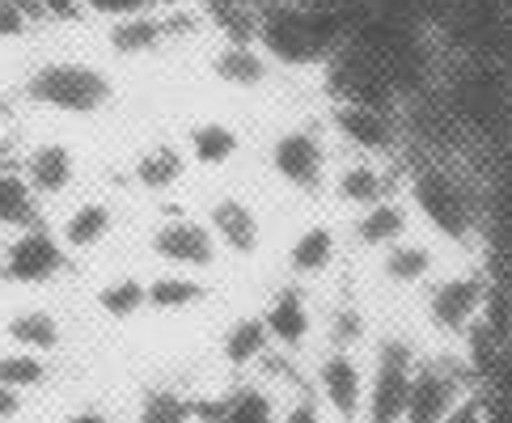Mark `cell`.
<instances>
[{
    "mask_svg": "<svg viewBox=\"0 0 512 423\" xmlns=\"http://www.w3.org/2000/svg\"><path fill=\"white\" fill-rule=\"evenodd\" d=\"M352 34V5H318V0H271L259 5V43L267 60L288 68L331 64Z\"/></svg>",
    "mask_w": 512,
    "mask_h": 423,
    "instance_id": "1",
    "label": "cell"
},
{
    "mask_svg": "<svg viewBox=\"0 0 512 423\" xmlns=\"http://www.w3.org/2000/svg\"><path fill=\"white\" fill-rule=\"evenodd\" d=\"M411 204L415 212L428 220V225L449 237V242H470L483 225V204H479V191L474 182L462 178L445 161H428L411 174Z\"/></svg>",
    "mask_w": 512,
    "mask_h": 423,
    "instance_id": "2",
    "label": "cell"
},
{
    "mask_svg": "<svg viewBox=\"0 0 512 423\" xmlns=\"http://www.w3.org/2000/svg\"><path fill=\"white\" fill-rule=\"evenodd\" d=\"M26 98L60 115H98L111 106L115 85L102 68L81 60H51L26 77Z\"/></svg>",
    "mask_w": 512,
    "mask_h": 423,
    "instance_id": "3",
    "label": "cell"
},
{
    "mask_svg": "<svg viewBox=\"0 0 512 423\" xmlns=\"http://www.w3.org/2000/svg\"><path fill=\"white\" fill-rule=\"evenodd\" d=\"M415 347L402 335H386L373 352L369 385H364V415L360 423H402L407 415V394L415 377Z\"/></svg>",
    "mask_w": 512,
    "mask_h": 423,
    "instance_id": "4",
    "label": "cell"
},
{
    "mask_svg": "<svg viewBox=\"0 0 512 423\" xmlns=\"http://www.w3.org/2000/svg\"><path fill=\"white\" fill-rule=\"evenodd\" d=\"M474 390L466 360H419L402 423H441Z\"/></svg>",
    "mask_w": 512,
    "mask_h": 423,
    "instance_id": "5",
    "label": "cell"
},
{
    "mask_svg": "<svg viewBox=\"0 0 512 423\" xmlns=\"http://www.w3.org/2000/svg\"><path fill=\"white\" fill-rule=\"evenodd\" d=\"M491 284L483 275H449L428 292V322L436 335L445 339H466L470 326L487 314Z\"/></svg>",
    "mask_w": 512,
    "mask_h": 423,
    "instance_id": "6",
    "label": "cell"
},
{
    "mask_svg": "<svg viewBox=\"0 0 512 423\" xmlns=\"http://www.w3.org/2000/svg\"><path fill=\"white\" fill-rule=\"evenodd\" d=\"M314 385H318V402H322L326 415H335L339 423H360L369 369L356 360V352H347V347H331V352L318 360Z\"/></svg>",
    "mask_w": 512,
    "mask_h": 423,
    "instance_id": "7",
    "label": "cell"
},
{
    "mask_svg": "<svg viewBox=\"0 0 512 423\" xmlns=\"http://www.w3.org/2000/svg\"><path fill=\"white\" fill-rule=\"evenodd\" d=\"M68 267V250L51 229L30 225L17 229V237L5 246V259H0V275L13 284H47Z\"/></svg>",
    "mask_w": 512,
    "mask_h": 423,
    "instance_id": "8",
    "label": "cell"
},
{
    "mask_svg": "<svg viewBox=\"0 0 512 423\" xmlns=\"http://www.w3.org/2000/svg\"><path fill=\"white\" fill-rule=\"evenodd\" d=\"M271 170H276L292 191L314 195L326 182V170H331V153H326V140L318 136V127L305 123L297 132H284L271 144Z\"/></svg>",
    "mask_w": 512,
    "mask_h": 423,
    "instance_id": "9",
    "label": "cell"
},
{
    "mask_svg": "<svg viewBox=\"0 0 512 423\" xmlns=\"http://www.w3.org/2000/svg\"><path fill=\"white\" fill-rule=\"evenodd\" d=\"M149 250H153L166 267H174V271H195V275L212 271L216 259H221V246H216L212 229L199 225V220H191V216H170V220H161V225L153 229Z\"/></svg>",
    "mask_w": 512,
    "mask_h": 423,
    "instance_id": "10",
    "label": "cell"
},
{
    "mask_svg": "<svg viewBox=\"0 0 512 423\" xmlns=\"http://www.w3.org/2000/svg\"><path fill=\"white\" fill-rule=\"evenodd\" d=\"M335 132L364 157H390L402 140L394 110H377V106H360V102L335 106Z\"/></svg>",
    "mask_w": 512,
    "mask_h": 423,
    "instance_id": "11",
    "label": "cell"
},
{
    "mask_svg": "<svg viewBox=\"0 0 512 423\" xmlns=\"http://www.w3.org/2000/svg\"><path fill=\"white\" fill-rule=\"evenodd\" d=\"M263 322H267V335H271V347L280 352H305L309 339H314V309H309V297L305 288L297 284H284L271 292V301L263 309Z\"/></svg>",
    "mask_w": 512,
    "mask_h": 423,
    "instance_id": "12",
    "label": "cell"
},
{
    "mask_svg": "<svg viewBox=\"0 0 512 423\" xmlns=\"http://www.w3.org/2000/svg\"><path fill=\"white\" fill-rule=\"evenodd\" d=\"M280 419V398L271 385L246 381L233 385L229 394L204 402L199 398V423H276Z\"/></svg>",
    "mask_w": 512,
    "mask_h": 423,
    "instance_id": "13",
    "label": "cell"
},
{
    "mask_svg": "<svg viewBox=\"0 0 512 423\" xmlns=\"http://www.w3.org/2000/svg\"><path fill=\"white\" fill-rule=\"evenodd\" d=\"M208 229L216 237V246L237 254V259H250V254H259V246H263L259 212H254L246 199H237V195L216 199L212 212H208Z\"/></svg>",
    "mask_w": 512,
    "mask_h": 423,
    "instance_id": "14",
    "label": "cell"
},
{
    "mask_svg": "<svg viewBox=\"0 0 512 423\" xmlns=\"http://www.w3.org/2000/svg\"><path fill=\"white\" fill-rule=\"evenodd\" d=\"M394 191H398V178L386 170V165H377L373 157L347 161L335 174V199L343 208H373L381 199H390Z\"/></svg>",
    "mask_w": 512,
    "mask_h": 423,
    "instance_id": "15",
    "label": "cell"
},
{
    "mask_svg": "<svg viewBox=\"0 0 512 423\" xmlns=\"http://www.w3.org/2000/svg\"><path fill=\"white\" fill-rule=\"evenodd\" d=\"M208 68H212V77L229 89H259L271 77V60L259 43H225L208 60Z\"/></svg>",
    "mask_w": 512,
    "mask_h": 423,
    "instance_id": "16",
    "label": "cell"
},
{
    "mask_svg": "<svg viewBox=\"0 0 512 423\" xmlns=\"http://www.w3.org/2000/svg\"><path fill=\"white\" fill-rule=\"evenodd\" d=\"M72 178H77V157H72L68 144L47 140V144H39V149H30V157H26V182H30V191L39 199L64 195L72 187Z\"/></svg>",
    "mask_w": 512,
    "mask_h": 423,
    "instance_id": "17",
    "label": "cell"
},
{
    "mask_svg": "<svg viewBox=\"0 0 512 423\" xmlns=\"http://www.w3.org/2000/svg\"><path fill=\"white\" fill-rule=\"evenodd\" d=\"M221 356L233 373H250L254 364H263L271 356V335H267V322L263 314H242L225 326L221 335Z\"/></svg>",
    "mask_w": 512,
    "mask_h": 423,
    "instance_id": "18",
    "label": "cell"
},
{
    "mask_svg": "<svg viewBox=\"0 0 512 423\" xmlns=\"http://www.w3.org/2000/svg\"><path fill=\"white\" fill-rule=\"evenodd\" d=\"M166 39H170V22H166V17H157V13H149V9L115 17L111 30H106V43H111V51L115 55H127V60L157 51Z\"/></svg>",
    "mask_w": 512,
    "mask_h": 423,
    "instance_id": "19",
    "label": "cell"
},
{
    "mask_svg": "<svg viewBox=\"0 0 512 423\" xmlns=\"http://www.w3.org/2000/svg\"><path fill=\"white\" fill-rule=\"evenodd\" d=\"M407 233H411V212L402 208L394 195L373 208H360V216H356V242L369 250H390Z\"/></svg>",
    "mask_w": 512,
    "mask_h": 423,
    "instance_id": "20",
    "label": "cell"
},
{
    "mask_svg": "<svg viewBox=\"0 0 512 423\" xmlns=\"http://www.w3.org/2000/svg\"><path fill=\"white\" fill-rule=\"evenodd\" d=\"M335 254H339L335 229L331 225H309V229H301V237L288 250V271L297 275V280H322V275L335 267Z\"/></svg>",
    "mask_w": 512,
    "mask_h": 423,
    "instance_id": "21",
    "label": "cell"
},
{
    "mask_svg": "<svg viewBox=\"0 0 512 423\" xmlns=\"http://www.w3.org/2000/svg\"><path fill=\"white\" fill-rule=\"evenodd\" d=\"M111 229H115L111 204H102V199H89V204H77V208L64 216L60 242H64V250H94V246H102L106 237H111Z\"/></svg>",
    "mask_w": 512,
    "mask_h": 423,
    "instance_id": "22",
    "label": "cell"
},
{
    "mask_svg": "<svg viewBox=\"0 0 512 423\" xmlns=\"http://www.w3.org/2000/svg\"><path fill=\"white\" fill-rule=\"evenodd\" d=\"M453 110L466 123H496L504 115V89L487 77V72H470V77L457 81L453 89Z\"/></svg>",
    "mask_w": 512,
    "mask_h": 423,
    "instance_id": "23",
    "label": "cell"
},
{
    "mask_svg": "<svg viewBox=\"0 0 512 423\" xmlns=\"http://www.w3.org/2000/svg\"><path fill=\"white\" fill-rule=\"evenodd\" d=\"M208 301V284L199 280L195 271H166L157 275V280H149V309H157V314H187V309L204 305Z\"/></svg>",
    "mask_w": 512,
    "mask_h": 423,
    "instance_id": "24",
    "label": "cell"
},
{
    "mask_svg": "<svg viewBox=\"0 0 512 423\" xmlns=\"http://www.w3.org/2000/svg\"><path fill=\"white\" fill-rule=\"evenodd\" d=\"M432 267H436L432 246L411 242V237H402V242H394L390 250H381V275H386L390 284L415 288V284H424V280H428Z\"/></svg>",
    "mask_w": 512,
    "mask_h": 423,
    "instance_id": "25",
    "label": "cell"
},
{
    "mask_svg": "<svg viewBox=\"0 0 512 423\" xmlns=\"http://www.w3.org/2000/svg\"><path fill=\"white\" fill-rule=\"evenodd\" d=\"M5 335L13 347H26V352H56V347L64 343V326L56 314H47V309H26V314H13L5 322Z\"/></svg>",
    "mask_w": 512,
    "mask_h": 423,
    "instance_id": "26",
    "label": "cell"
},
{
    "mask_svg": "<svg viewBox=\"0 0 512 423\" xmlns=\"http://www.w3.org/2000/svg\"><path fill=\"white\" fill-rule=\"evenodd\" d=\"M191 161L204 165V170H221V165H229L237 157V149H242V136L233 132L229 123L221 119H204L191 127Z\"/></svg>",
    "mask_w": 512,
    "mask_h": 423,
    "instance_id": "27",
    "label": "cell"
},
{
    "mask_svg": "<svg viewBox=\"0 0 512 423\" xmlns=\"http://www.w3.org/2000/svg\"><path fill=\"white\" fill-rule=\"evenodd\" d=\"M136 423H199V398L174 390V385H157V390H144V394H140Z\"/></svg>",
    "mask_w": 512,
    "mask_h": 423,
    "instance_id": "28",
    "label": "cell"
},
{
    "mask_svg": "<svg viewBox=\"0 0 512 423\" xmlns=\"http://www.w3.org/2000/svg\"><path fill=\"white\" fill-rule=\"evenodd\" d=\"M182 174H187V157H182V149H174V144H157V149L149 153H140L136 157V170L132 178L140 182L144 191H174Z\"/></svg>",
    "mask_w": 512,
    "mask_h": 423,
    "instance_id": "29",
    "label": "cell"
},
{
    "mask_svg": "<svg viewBox=\"0 0 512 423\" xmlns=\"http://www.w3.org/2000/svg\"><path fill=\"white\" fill-rule=\"evenodd\" d=\"M0 225L5 229L39 225V195L30 191L26 174H0Z\"/></svg>",
    "mask_w": 512,
    "mask_h": 423,
    "instance_id": "30",
    "label": "cell"
},
{
    "mask_svg": "<svg viewBox=\"0 0 512 423\" xmlns=\"http://www.w3.org/2000/svg\"><path fill=\"white\" fill-rule=\"evenodd\" d=\"M98 309L115 322H132L140 309H149V284L136 280V275H123V280H111L98 288Z\"/></svg>",
    "mask_w": 512,
    "mask_h": 423,
    "instance_id": "31",
    "label": "cell"
},
{
    "mask_svg": "<svg viewBox=\"0 0 512 423\" xmlns=\"http://www.w3.org/2000/svg\"><path fill=\"white\" fill-rule=\"evenodd\" d=\"M0 381L26 394V390H34V385L47 381V360L39 352H26V347L5 352V356H0Z\"/></svg>",
    "mask_w": 512,
    "mask_h": 423,
    "instance_id": "32",
    "label": "cell"
},
{
    "mask_svg": "<svg viewBox=\"0 0 512 423\" xmlns=\"http://www.w3.org/2000/svg\"><path fill=\"white\" fill-rule=\"evenodd\" d=\"M364 314L356 305H339L331 314V326H326V339H331V347H347V352H356L360 339H364Z\"/></svg>",
    "mask_w": 512,
    "mask_h": 423,
    "instance_id": "33",
    "label": "cell"
},
{
    "mask_svg": "<svg viewBox=\"0 0 512 423\" xmlns=\"http://www.w3.org/2000/svg\"><path fill=\"white\" fill-rule=\"evenodd\" d=\"M30 34V9L22 0H0V39H26Z\"/></svg>",
    "mask_w": 512,
    "mask_h": 423,
    "instance_id": "34",
    "label": "cell"
},
{
    "mask_svg": "<svg viewBox=\"0 0 512 423\" xmlns=\"http://www.w3.org/2000/svg\"><path fill=\"white\" fill-rule=\"evenodd\" d=\"M276 423H326V411H322V402H318V398L297 394V398H288V407L280 411Z\"/></svg>",
    "mask_w": 512,
    "mask_h": 423,
    "instance_id": "35",
    "label": "cell"
},
{
    "mask_svg": "<svg viewBox=\"0 0 512 423\" xmlns=\"http://www.w3.org/2000/svg\"><path fill=\"white\" fill-rule=\"evenodd\" d=\"M487 415H491V402L483 398V394H466L462 402H457V407L441 419V423H487Z\"/></svg>",
    "mask_w": 512,
    "mask_h": 423,
    "instance_id": "36",
    "label": "cell"
},
{
    "mask_svg": "<svg viewBox=\"0 0 512 423\" xmlns=\"http://www.w3.org/2000/svg\"><path fill=\"white\" fill-rule=\"evenodd\" d=\"M81 5L89 13H98V17H111V22H115V17H127V13H140L144 9L140 0H81Z\"/></svg>",
    "mask_w": 512,
    "mask_h": 423,
    "instance_id": "37",
    "label": "cell"
},
{
    "mask_svg": "<svg viewBox=\"0 0 512 423\" xmlns=\"http://www.w3.org/2000/svg\"><path fill=\"white\" fill-rule=\"evenodd\" d=\"M17 411H22V390H13V385L0 381V423L13 419Z\"/></svg>",
    "mask_w": 512,
    "mask_h": 423,
    "instance_id": "38",
    "label": "cell"
},
{
    "mask_svg": "<svg viewBox=\"0 0 512 423\" xmlns=\"http://www.w3.org/2000/svg\"><path fill=\"white\" fill-rule=\"evenodd\" d=\"M39 9L51 13V17H72L81 9V0H39Z\"/></svg>",
    "mask_w": 512,
    "mask_h": 423,
    "instance_id": "39",
    "label": "cell"
},
{
    "mask_svg": "<svg viewBox=\"0 0 512 423\" xmlns=\"http://www.w3.org/2000/svg\"><path fill=\"white\" fill-rule=\"evenodd\" d=\"M64 423H111V419H106V411H98V407H81V411H72Z\"/></svg>",
    "mask_w": 512,
    "mask_h": 423,
    "instance_id": "40",
    "label": "cell"
},
{
    "mask_svg": "<svg viewBox=\"0 0 512 423\" xmlns=\"http://www.w3.org/2000/svg\"><path fill=\"white\" fill-rule=\"evenodd\" d=\"M140 5H144V9H178L182 0H140Z\"/></svg>",
    "mask_w": 512,
    "mask_h": 423,
    "instance_id": "41",
    "label": "cell"
}]
</instances>
